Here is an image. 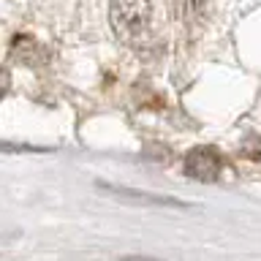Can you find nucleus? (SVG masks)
I'll use <instances>...</instances> for the list:
<instances>
[{"label":"nucleus","mask_w":261,"mask_h":261,"mask_svg":"<svg viewBox=\"0 0 261 261\" xmlns=\"http://www.w3.org/2000/svg\"><path fill=\"white\" fill-rule=\"evenodd\" d=\"M109 22L125 46H142L152 28V6L150 0H112Z\"/></svg>","instance_id":"f257e3e1"},{"label":"nucleus","mask_w":261,"mask_h":261,"mask_svg":"<svg viewBox=\"0 0 261 261\" xmlns=\"http://www.w3.org/2000/svg\"><path fill=\"white\" fill-rule=\"evenodd\" d=\"M185 174L191 179H199V182H215L223 171V161H220V152L215 147H193L185 155L182 163Z\"/></svg>","instance_id":"f03ea898"},{"label":"nucleus","mask_w":261,"mask_h":261,"mask_svg":"<svg viewBox=\"0 0 261 261\" xmlns=\"http://www.w3.org/2000/svg\"><path fill=\"white\" fill-rule=\"evenodd\" d=\"M177 6H179V14H182V22L196 24V22H201L207 0H177Z\"/></svg>","instance_id":"7ed1b4c3"}]
</instances>
